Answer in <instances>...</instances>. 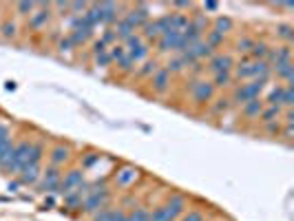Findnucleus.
<instances>
[{"mask_svg":"<svg viewBox=\"0 0 294 221\" xmlns=\"http://www.w3.org/2000/svg\"><path fill=\"white\" fill-rule=\"evenodd\" d=\"M142 42H144V40H142V35H139V33H133L131 38L124 40V49H126V53H128V51H133V49H135V47H139Z\"/></svg>","mask_w":294,"mask_h":221,"instance_id":"obj_45","label":"nucleus"},{"mask_svg":"<svg viewBox=\"0 0 294 221\" xmlns=\"http://www.w3.org/2000/svg\"><path fill=\"white\" fill-rule=\"evenodd\" d=\"M38 179H40V166L27 164L23 171H20V181L23 183H35Z\"/></svg>","mask_w":294,"mask_h":221,"instance_id":"obj_21","label":"nucleus"},{"mask_svg":"<svg viewBox=\"0 0 294 221\" xmlns=\"http://www.w3.org/2000/svg\"><path fill=\"white\" fill-rule=\"evenodd\" d=\"M139 35H142V40H146V42H157L161 38V31H159V27H157L155 20H153V22L149 20L142 27V33H139Z\"/></svg>","mask_w":294,"mask_h":221,"instance_id":"obj_20","label":"nucleus"},{"mask_svg":"<svg viewBox=\"0 0 294 221\" xmlns=\"http://www.w3.org/2000/svg\"><path fill=\"white\" fill-rule=\"evenodd\" d=\"M164 69H166V71L173 76V73H181L183 69H186V64H183V60H181V58L177 56V58H173V60H168V64L164 66Z\"/></svg>","mask_w":294,"mask_h":221,"instance_id":"obj_42","label":"nucleus"},{"mask_svg":"<svg viewBox=\"0 0 294 221\" xmlns=\"http://www.w3.org/2000/svg\"><path fill=\"white\" fill-rule=\"evenodd\" d=\"M108 47H106V44L104 42H102V40H95L93 42V56H98V53H102V51H106Z\"/></svg>","mask_w":294,"mask_h":221,"instance_id":"obj_55","label":"nucleus"},{"mask_svg":"<svg viewBox=\"0 0 294 221\" xmlns=\"http://www.w3.org/2000/svg\"><path fill=\"white\" fill-rule=\"evenodd\" d=\"M35 7H38L35 3H18L16 5V11L20 13V16H31V13L35 11Z\"/></svg>","mask_w":294,"mask_h":221,"instance_id":"obj_46","label":"nucleus"},{"mask_svg":"<svg viewBox=\"0 0 294 221\" xmlns=\"http://www.w3.org/2000/svg\"><path fill=\"white\" fill-rule=\"evenodd\" d=\"M135 177H137V171L135 168H122L120 173L115 175V179H117V183H120V186H131V183L135 181Z\"/></svg>","mask_w":294,"mask_h":221,"instance_id":"obj_25","label":"nucleus"},{"mask_svg":"<svg viewBox=\"0 0 294 221\" xmlns=\"http://www.w3.org/2000/svg\"><path fill=\"white\" fill-rule=\"evenodd\" d=\"M38 7L40 9L29 16V27L31 29H42L51 20V5H38Z\"/></svg>","mask_w":294,"mask_h":221,"instance_id":"obj_13","label":"nucleus"},{"mask_svg":"<svg viewBox=\"0 0 294 221\" xmlns=\"http://www.w3.org/2000/svg\"><path fill=\"white\" fill-rule=\"evenodd\" d=\"M98 159H100V155H95V153H91V155H89V157H86V159H84V168H89V166H93V164H95V161H98Z\"/></svg>","mask_w":294,"mask_h":221,"instance_id":"obj_56","label":"nucleus"},{"mask_svg":"<svg viewBox=\"0 0 294 221\" xmlns=\"http://www.w3.org/2000/svg\"><path fill=\"white\" fill-rule=\"evenodd\" d=\"M117 69H120V73H124V76H128V73H135L137 64L133 58H128V53H126V58H122V60L117 62Z\"/></svg>","mask_w":294,"mask_h":221,"instance_id":"obj_35","label":"nucleus"},{"mask_svg":"<svg viewBox=\"0 0 294 221\" xmlns=\"http://www.w3.org/2000/svg\"><path fill=\"white\" fill-rule=\"evenodd\" d=\"M42 155H45V146H42V144H31V151H29V161H27V164L40 166Z\"/></svg>","mask_w":294,"mask_h":221,"instance_id":"obj_33","label":"nucleus"},{"mask_svg":"<svg viewBox=\"0 0 294 221\" xmlns=\"http://www.w3.org/2000/svg\"><path fill=\"white\" fill-rule=\"evenodd\" d=\"M232 78L234 80H241V82H248V80H254V62L250 58H244L239 64L232 66Z\"/></svg>","mask_w":294,"mask_h":221,"instance_id":"obj_10","label":"nucleus"},{"mask_svg":"<svg viewBox=\"0 0 294 221\" xmlns=\"http://www.w3.org/2000/svg\"><path fill=\"white\" fill-rule=\"evenodd\" d=\"M31 144L33 142H20V144H16V149H13V155L9 159L5 161V164H0V168H3L5 173H20L23 168L27 166V161H29V151H31Z\"/></svg>","mask_w":294,"mask_h":221,"instance_id":"obj_2","label":"nucleus"},{"mask_svg":"<svg viewBox=\"0 0 294 221\" xmlns=\"http://www.w3.org/2000/svg\"><path fill=\"white\" fill-rule=\"evenodd\" d=\"M181 221H206V217H204V212H199V210H188L186 215L181 217Z\"/></svg>","mask_w":294,"mask_h":221,"instance_id":"obj_48","label":"nucleus"},{"mask_svg":"<svg viewBox=\"0 0 294 221\" xmlns=\"http://www.w3.org/2000/svg\"><path fill=\"white\" fill-rule=\"evenodd\" d=\"M98 7H100L102 22H104V25L117 22V11H120V5H115V3H98Z\"/></svg>","mask_w":294,"mask_h":221,"instance_id":"obj_17","label":"nucleus"},{"mask_svg":"<svg viewBox=\"0 0 294 221\" xmlns=\"http://www.w3.org/2000/svg\"><path fill=\"white\" fill-rule=\"evenodd\" d=\"M208 47L215 51V49H219L224 44V35L222 33H217V31H206V40H204Z\"/></svg>","mask_w":294,"mask_h":221,"instance_id":"obj_34","label":"nucleus"},{"mask_svg":"<svg viewBox=\"0 0 294 221\" xmlns=\"http://www.w3.org/2000/svg\"><path fill=\"white\" fill-rule=\"evenodd\" d=\"M159 69V64H157V60H146L142 66L137 69V78H153V73H155Z\"/></svg>","mask_w":294,"mask_h":221,"instance_id":"obj_30","label":"nucleus"},{"mask_svg":"<svg viewBox=\"0 0 294 221\" xmlns=\"http://www.w3.org/2000/svg\"><path fill=\"white\" fill-rule=\"evenodd\" d=\"M91 35H93V29H73V31L67 35V38L71 40L73 49H76V47H82V44L89 42Z\"/></svg>","mask_w":294,"mask_h":221,"instance_id":"obj_19","label":"nucleus"},{"mask_svg":"<svg viewBox=\"0 0 294 221\" xmlns=\"http://www.w3.org/2000/svg\"><path fill=\"white\" fill-rule=\"evenodd\" d=\"M292 104H294V88H292V84H285L283 98H281V108H292Z\"/></svg>","mask_w":294,"mask_h":221,"instance_id":"obj_41","label":"nucleus"},{"mask_svg":"<svg viewBox=\"0 0 294 221\" xmlns=\"http://www.w3.org/2000/svg\"><path fill=\"white\" fill-rule=\"evenodd\" d=\"M256 40H252V38H248V35H244L239 42H237V51L239 53H246V56H250V51H252V44H254Z\"/></svg>","mask_w":294,"mask_h":221,"instance_id":"obj_43","label":"nucleus"},{"mask_svg":"<svg viewBox=\"0 0 294 221\" xmlns=\"http://www.w3.org/2000/svg\"><path fill=\"white\" fill-rule=\"evenodd\" d=\"M190 25H193V27H195L199 33H204L206 29H208V18L201 16V13H197V16H195L193 20H190Z\"/></svg>","mask_w":294,"mask_h":221,"instance_id":"obj_44","label":"nucleus"},{"mask_svg":"<svg viewBox=\"0 0 294 221\" xmlns=\"http://www.w3.org/2000/svg\"><path fill=\"white\" fill-rule=\"evenodd\" d=\"M266 108V102H263L261 98H256V100H250L246 102L244 106H241V113H244L248 120H254V117H259L261 115V110Z\"/></svg>","mask_w":294,"mask_h":221,"instance_id":"obj_16","label":"nucleus"},{"mask_svg":"<svg viewBox=\"0 0 294 221\" xmlns=\"http://www.w3.org/2000/svg\"><path fill=\"white\" fill-rule=\"evenodd\" d=\"M232 27H234L232 18H228V16H217V18H215V29H212V31L226 35L228 31H232Z\"/></svg>","mask_w":294,"mask_h":221,"instance_id":"obj_27","label":"nucleus"},{"mask_svg":"<svg viewBox=\"0 0 294 221\" xmlns=\"http://www.w3.org/2000/svg\"><path fill=\"white\" fill-rule=\"evenodd\" d=\"M232 66H234V60H232V56H228V53H215L208 60V69L212 76H217V73H226V71H232Z\"/></svg>","mask_w":294,"mask_h":221,"instance_id":"obj_7","label":"nucleus"},{"mask_svg":"<svg viewBox=\"0 0 294 221\" xmlns=\"http://www.w3.org/2000/svg\"><path fill=\"white\" fill-rule=\"evenodd\" d=\"M151 219H153V221H175V217L164 208V206H159V208L153 210V212H151Z\"/></svg>","mask_w":294,"mask_h":221,"instance_id":"obj_40","label":"nucleus"},{"mask_svg":"<svg viewBox=\"0 0 294 221\" xmlns=\"http://www.w3.org/2000/svg\"><path fill=\"white\" fill-rule=\"evenodd\" d=\"M188 91L197 104H206V102H212V98H215V86L208 80H193Z\"/></svg>","mask_w":294,"mask_h":221,"instance_id":"obj_4","label":"nucleus"},{"mask_svg":"<svg viewBox=\"0 0 294 221\" xmlns=\"http://www.w3.org/2000/svg\"><path fill=\"white\" fill-rule=\"evenodd\" d=\"M0 35L7 38V40L16 38V35H18V25H16V22H11V20H5L3 25H0Z\"/></svg>","mask_w":294,"mask_h":221,"instance_id":"obj_32","label":"nucleus"},{"mask_svg":"<svg viewBox=\"0 0 294 221\" xmlns=\"http://www.w3.org/2000/svg\"><path fill=\"white\" fill-rule=\"evenodd\" d=\"M71 49H73V44H71L69 38H62L60 42H58V51H60V53H67V51H71Z\"/></svg>","mask_w":294,"mask_h":221,"instance_id":"obj_53","label":"nucleus"},{"mask_svg":"<svg viewBox=\"0 0 294 221\" xmlns=\"http://www.w3.org/2000/svg\"><path fill=\"white\" fill-rule=\"evenodd\" d=\"M111 221H128V215L122 208H115L111 210Z\"/></svg>","mask_w":294,"mask_h":221,"instance_id":"obj_52","label":"nucleus"},{"mask_svg":"<svg viewBox=\"0 0 294 221\" xmlns=\"http://www.w3.org/2000/svg\"><path fill=\"white\" fill-rule=\"evenodd\" d=\"M270 69H272V76H277L283 84H290V82H292V78H294V64H292V60H290V62L272 64Z\"/></svg>","mask_w":294,"mask_h":221,"instance_id":"obj_15","label":"nucleus"},{"mask_svg":"<svg viewBox=\"0 0 294 221\" xmlns=\"http://www.w3.org/2000/svg\"><path fill=\"white\" fill-rule=\"evenodd\" d=\"M128 221H153V219H151V212L146 210V208H142V206H135L133 212L128 215Z\"/></svg>","mask_w":294,"mask_h":221,"instance_id":"obj_37","label":"nucleus"},{"mask_svg":"<svg viewBox=\"0 0 294 221\" xmlns=\"http://www.w3.org/2000/svg\"><path fill=\"white\" fill-rule=\"evenodd\" d=\"M281 113H283V108H281V106H268V104H266V108H263V110H261V115H259V120H261L263 124L279 122V117H281Z\"/></svg>","mask_w":294,"mask_h":221,"instance_id":"obj_23","label":"nucleus"},{"mask_svg":"<svg viewBox=\"0 0 294 221\" xmlns=\"http://www.w3.org/2000/svg\"><path fill=\"white\" fill-rule=\"evenodd\" d=\"M277 38L285 40V44H290L294 38V27L292 25H279L277 27Z\"/></svg>","mask_w":294,"mask_h":221,"instance_id":"obj_36","label":"nucleus"},{"mask_svg":"<svg viewBox=\"0 0 294 221\" xmlns=\"http://www.w3.org/2000/svg\"><path fill=\"white\" fill-rule=\"evenodd\" d=\"M13 149H16V144L11 142V137H7V139H3V142H0V164H5V161L11 157Z\"/></svg>","mask_w":294,"mask_h":221,"instance_id":"obj_31","label":"nucleus"},{"mask_svg":"<svg viewBox=\"0 0 294 221\" xmlns=\"http://www.w3.org/2000/svg\"><path fill=\"white\" fill-rule=\"evenodd\" d=\"M100 40L104 42V44H111V47H113V44L117 42V35H115V31H113V29H106V31H104V35H102Z\"/></svg>","mask_w":294,"mask_h":221,"instance_id":"obj_51","label":"nucleus"},{"mask_svg":"<svg viewBox=\"0 0 294 221\" xmlns=\"http://www.w3.org/2000/svg\"><path fill=\"white\" fill-rule=\"evenodd\" d=\"M69 157H71V151L67 149V146H56V149L49 153V161H51V166H56V168L67 164Z\"/></svg>","mask_w":294,"mask_h":221,"instance_id":"obj_18","label":"nucleus"},{"mask_svg":"<svg viewBox=\"0 0 294 221\" xmlns=\"http://www.w3.org/2000/svg\"><path fill=\"white\" fill-rule=\"evenodd\" d=\"M292 60V49L290 44H281V47H274L268 51V58L266 62L272 66V64H279V62H290Z\"/></svg>","mask_w":294,"mask_h":221,"instance_id":"obj_12","label":"nucleus"},{"mask_svg":"<svg viewBox=\"0 0 294 221\" xmlns=\"http://www.w3.org/2000/svg\"><path fill=\"white\" fill-rule=\"evenodd\" d=\"M93 221H111V208H102L93 215Z\"/></svg>","mask_w":294,"mask_h":221,"instance_id":"obj_50","label":"nucleus"},{"mask_svg":"<svg viewBox=\"0 0 294 221\" xmlns=\"http://www.w3.org/2000/svg\"><path fill=\"white\" fill-rule=\"evenodd\" d=\"M266 131L270 133V135H279V133H281V124H279V122H270V124H266Z\"/></svg>","mask_w":294,"mask_h":221,"instance_id":"obj_54","label":"nucleus"},{"mask_svg":"<svg viewBox=\"0 0 294 221\" xmlns=\"http://www.w3.org/2000/svg\"><path fill=\"white\" fill-rule=\"evenodd\" d=\"M266 84H268V80H261V78L250 80V82H244V84H237V86L232 88L230 102H234V104H239V106H244L246 102L259 98V95L263 93V88H266Z\"/></svg>","mask_w":294,"mask_h":221,"instance_id":"obj_1","label":"nucleus"},{"mask_svg":"<svg viewBox=\"0 0 294 221\" xmlns=\"http://www.w3.org/2000/svg\"><path fill=\"white\" fill-rule=\"evenodd\" d=\"M124 20H126L135 31H137V29H142L146 22H149V5H135L133 9L124 16Z\"/></svg>","mask_w":294,"mask_h":221,"instance_id":"obj_8","label":"nucleus"},{"mask_svg":"<svg viewBox=\"0 0 294 221\" xmlns=\"http://www.w3.org/2000/svg\"><path fill=\"white\" fill-rule=\"evenodd\" d=\"M86 9H89L86 3H69V13H73V16H82Z\"/></svg>","mask_w":294,"mask_h":221,"instance_id":"obj_47","label":"nucleus"},{"mask_svg":"<svg viewBox=\"0 0 294 221\" xmlns=\"http://www.w3.org/2000/svg\"><path fill=\"white\" fill-rule=\"evenodd\" d=\"M93 58H95V64H98V66H108V64H113L111 58H108V49L102 51V53H98V56H93Z\"/></svg>","mask_w":294,"mask_h":221,"instance_id":"obj_49","label":"nucleus"},{"mask_svg":"<svg viewBox=\"0 0 294 221\" xmlns=\"http://www.w3.org/2000/svg\"><path fill=\"white\" fill-rule=\"evenodd\" d=\"M171 73H168L164 66H159V69L153 73V78H151V86H153V91L155 93H166L168 91V86H171Z\"/></svg>","mask_w":294,"mask_h":221,"instance_id":"obj_11","label":"nucleus"},{"mask_svg":"<svg viewBox=\"0 0 294 221\" xmlns=\"http://www.w3.org/2000/svg\"><path fill=\"white\" fill-rule=\"evenodd\" d=\"M9 137V128L5 126V124H0V142H3V139H7Z\"/></svg>","mask_w":294,"mask_h":221,"instance_id":"obj_57","label":"nucleus"},{"mask_svg":"<svg viewBox=\"0 0 294 221\" xmlns=\"http://www.w3.org/2000/svg\"><path fill=\"white\" fill-rule=\"evenodd\" d=\"M186 206H188V201H186V197L183 195H179V193H173L171 197H168V201H166V206L164 208L171 212V215L177 219L179 215H183V210H186Z\"/></svg>","mask_w":294,"mask_h":221,"instance_id":"obj_14","label":"nucleus"},{"mask_svg":"<svg viewBox=\"0 0 294 221\" xmlns=\"http://www.w3.org/2000/svg\"><path fill=\"white\" fill-rule=\"evenodd\" d=\"M283 88H285V84H274V86L270 88V93H268V98H266V104L268 106H281Z\"/></svg>","mask_w":294,"mask_h":221,"instance_id":"obj_24","label":"nucleus"},{"mask_svg":"<svg viewBox=\"0 0 294 221\" xmlns=\"http://www.w3.org/2000/svg\"><path fill=\"white\" fill-rule=\"evenodd\" d=\"M175 7H177V9H190V7H193V3H183V0H179V3H173Z\"/></svg>","mask_w":294,"mask_h":221,"instance_id":"obj_59","label":"nucleus"},{"mask_svg":"<svg viewBox=\"0 0 294 221\" xmlns=\"http://www.w3.org/2000/svg\"><path fill=\"white\" fill-rule=\"evenodd\" d=\"M204 9L206 11H217L219 9V3H204Z\"/></svg>","mask_w":294,"mask_h":221,"instance_id":"obj_58","label":"nucleus"},{"mask_svg":"<svg viewBox=\"0 0 294 221\" xmlns=\"http://www.w3.org/2000/svg\"><path fill=\"white\" fill-rule=\"evenodd\" d=\"M268 51H270V47L266 42H254L252 44V51H250V60H266L268 58Z\"/></svg>","mask_w":294,"mask_h":221,"instance_id":"obj_28","label":"nucleus"},{"mask_svg":"<svg viewBox=\"0 0 294 221\" xmlns=\"http://www.w3.org/2000/svg\"><path fill=\"white\" fill-rule=\"evenodd\" d=\"M232 106V102H230V98H219V100H215V104H212V113L215 115H222V113H226L228 108Z\"/></svg>","mask_w":294,"mask_h":221,"instance_id":"obj_39","label":"nucleus"},{"mask_svg":"<svg viewBox=\"0 0 294 221\" xmlns=\"http://www.w3.org/2000/svg\"><path fill=\"white\" fill-rule=\"evenodd\" d=\"M232 82H234V78H232L230 71L212 76V86H215V91H217V88H228V86H232Z\"/></svg>","mask_w":294,"mask_h":221,"instance_id":"obj_26","label":"nucleus"},{"mask_svg":"<svg viewBox=\"0 0 294 221\" xmlns=\"http://www.w3.org/2000/svg\"><path fill=\"white\" fill-rule=\"evenodd\" d=\"M108 58H111V62H120L122 58H126V49H124V44H113V47H108Z\"/></svg>","mask_w":294,"mask_h":221,"instance_id":"obj_38","label":"nucleus"},{"mask_svg":"<svg viewBox=\"0 0 294 221\" xmlns=\"http://www.w3.org/2000/svg\"><path fill=\"white\" fill-rule=\"evenodd\" d=\"M60 181H62V173H60V168L51 166V168H47V173L42 175L40 190H45V193H58V188H60Z\"/></svg>","mask_w":294,"mask_h":221,"instance_id":"obj_9","label":"nucleus"},{"mask_svg":"<svg viewBox=\"0 0 294 221\" xmlns=\"http://www.w3.org/2000/svg\"><path fill=\"white\" fill-rule=\"evenodd\" d=\"M113 31H115V35H117V40H122V42H124L126 38H131V35L135 33V29L131 27V25H128V22L124 20V18H120V20L115 22V29H113Z\"/></svg>","mask_w":294,"mask_h":221,"instance_id":"obj_22","label":"nucleus"},{"mask_svg":"<svg viewBox=\"0 0 294 221\" xmlns=\"http://www.w3.org/2000/svg\"><path fill=\"white\" fill-rule=\"evenodd\" d=\"M157 51H159V53H168V51H175V53H183V51H186V47H183V42H181V33H177V31L164 33V35H161V38L157 40Z\"/></svg>","mask_w":294,"mask_h":221,"instance_id":"obj_5","label":"nucleus"},{"mask_svg":"<svg viewBox=\"0 0 294 221\" xmlns=\"http://www.w3.org/2000/svg\"><path fill=\"white\" fill-rule=\"evenodd\" d=\"M82 183H84V173L80 171V168H73V171H69L67 175L62 177L58 193H60V195H67V193H71V190H76L78 186H82Z\"/></svg>","mask_w":294,"mask_h":221,"instance_id":"obj_6","label":"nucleus"},{"mask_svg":"<svg viewBox=\"0 0 294 221\" xmlns=\"http://www.w3.org/2000/svg\"><path fill=\"white\" fill-rule=\"evenodd\" d=\"M108 201H111V190L108 188H91L89 197L82 201V212L86 215H95L102 208H108Z\"/></svg>","mask_w":294,"mask_h":221,"instance_id":"obj_3","label":"nucleus"},{"mask_svg":"<svg viewBox=\"0 0 294 221\" xmlns=\"http://www.w3.org/2000/svg\"><path fill=\"white\" fill-rule=\"evenodd\" d=\"M64 208H69V210H82V197H80L76 190L67 193V195H64Z\"/></svg>","mask_w":294,"mask_h":221,"instance_id":"obj_29","label":"nucleus"}]
</instances>
